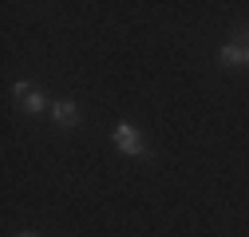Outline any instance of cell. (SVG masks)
<instances>
[{
	"mask_svg": "<svg viewBox=\"0 0 249 237\" xmlns=\"http://www.w3.org/2000/svg\"><path fill=\"white\" fill-rule=\"evenodd\" d=\"M111 142H115V151L127 154V158H139V162H150V158H154V146L142 138V131H139L135 123H127V118L111 127Z\"/></svg>",
	"mask_w": 249,
	"mask_h": 237,
	"instance_id": "obj_1",
	"label": "cell"
},
{
	"mask_svg": "<svg viewBox=\"0 0 249 237\" xmlns=\"http://www.w3.org/2000/svg\"><path fill=\"white\" fill-rule=\"evenodd\" d=\"M12 99H16V107L24 115H48L52 111V99L44 95V87L36 79H16L12 83Z\"/></svg>",
	"mask_w": 249,
	"mask_h": 237,
	"instance_id": "obj_2",
	"label": "cell"
},
{
	"mask_svg": "<svg viewBox=\"0 0 249 237\" xmlns=\"http://www.w3.org/2000/svg\"><path fill=\"white\" fill-rule=\"evenodd\" d=\"M48 118H52L59 131H75V127L83 123V115H79V103H75V99H52Z\"/></svg>",
	"mask_w": 249,
	"mask_h": 237,
	"instance_id": "obj_3",
	"label": "cell"
},
{
	"mask_svg": "<svg viewBox=\"0 0 249 237\" xmlns=\"http://www.w3.org/2000/svg\"><path fill=\"white\" fill-rule=\"evenodd\" d=\"M217 64H222V68H245V48L233 44V40H226L222 48H217Z\"/></svg>",
	"mask_w": 249,
	"mask_h": 237,
	"instance_id": "obj_4",
	"label": "cell"
},
{
	"mask_svg": "<svg viewBox=\"0 0 249 237\" xmlns=\"http://www.w3.org/2000/svg\"><path fill=\"white\" fill-rule=\"evenodd\" d=\"M230 40L245 48V68H249V24H237V28H233V32H230Z\"/></svg>",
	"mask_w": 249,
	"mask_h": 237,
	"instance_id": "obj_5",
	"label": "cell"
},
{
	"mask_svg": "<svg viewBox=\"0 0 249 237\" xmlns=\"http://www.w3.org/2000/svg\"><path fill=\"white\" fill-rule=\"evenodd\" d=\"M16 237H44V233H36V229H24V233H16Z\"/></svg>",
	"mask_w": 249,
	"mask_h": 237,
	"instance_id": "obj_6",
	"label": "cell"
}]
</instances>
